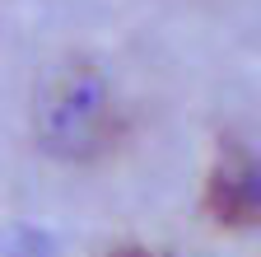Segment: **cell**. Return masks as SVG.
Listing matches in <instances>:
<instances>
[{
	"label": "cell",
	"instance_id": "obj_4",
	"mask_svg": "<svg viewBox=\"0 0 261 257\" xmlns=\"http://www.w3.org/2000/svg\"><path fill=\"white\" fill-rule=\"evenodd\" d=\"M112 257H140V252H130V248H126V252H112Z\"/></svg>",
	"mask_w": 261,
	"mask_h": 257
},
{
	"label": "cell",
	"instance_id": "obj_2",
	"mask_svg": "<svg viewBox=\"0 0 261 257\" xmlns=\"http://www.w3.org/2000/svg\"><path fill=\"white\" fill-rule=\"evenodd\" d=\"M210 211L219 224H252L261 211V182L247 154H233L210 173Z\"/></svg>",
	"mask_w": 261,
	"mask_h": 257
},
{
	"label": "cell",
	"instance_id": "obj_1",
	"mask_svg": "<svg viewBox=\"0 0 261 257\" xmlns=\"http://www.w3.org/2000/svg\"><path fill=\"white\" fill-rule=\"evenodd\" d=\"M108 126H112V103H108V89L98 84V75L65 71L61 80L47 84L38 103V131L47 150L65 159H84L108 141Z\"/></svg>",
	"mask_w": 261,
	"mask_h": 257
},
{
	"label": "cell",
	"instance_id": "obj_3",
	"mask_svg": "<svg viewBox=\"0 0 261 257\" xmlns=\"http://www.w3.org/2000/svg\"><path fill=\"white\" fill-rule=\"evenodd\" d=\"M5 257H51V252H47V239H38V234L23 229V234H14V248Z\"/></svg>",
	"mask_w": 261,
	"mask_h": 257
}]
</instances>
